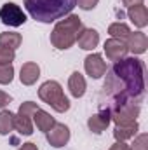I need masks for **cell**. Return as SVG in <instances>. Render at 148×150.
Here are the masks:
<instances>
[{
	"label": "cell",
	"mask_w": 148,
	"mask_h": 150,
	"mask_svg": "<svg viewBox=\"0 0 148 150\" xmlns=\"http://www.w3.org/2000/svg\"><path fill=\"white\" fill-rule=\"evenodd\" d=\"M68 89H70V94L73 98H82L85 94V89H87V84H85V79L80 72H73L68 79Z\"/></svg>",
	"instance_id": "cell-16"
},
{
	"label": "cell",
	"mask_w": 148,
	"mask_h": 150,
	"mask_svg": "<svg viewBox=\"0 0 148 150\" xmlns=\"http://www.w3.org/2000/svg\"><path fill=\"white\" fill-rule=\"evenodd\" d=\"M111 122V113L110 110H106V108H99V112L94 113V115H91L89 119H87V126H89V129L94 133V134H101L108 126H110Z\"/></svg>",
	"instance_id": "cell-11"
},
{
	"label": "cell",
	"mask_w": 148,
	"mask_h": 150,
	"mask_svg": "<svg viewBox=\"0 0 148 150\" xmlns=\"http://www.w3.org/2000/svg\"><path fill=\"white\" fill-rule=\"evenodd\" d=\"M33 124L37 126L38 131H42V133H47L54 124H56V119L51 115L49 112H45V110H42V108H38L37 112L33 113Z\"/></svg>",
	"instance_id": "cell-18"
},
{
	"label": "cell",
	"mask_w": 148,
	"mask_h": 150,
	"mask_svg": "<svg viewBox=\"0 0 148 150\" xmlns=\"http://www.w3.org/2000/svg\"><path fill=\"white\" fill-rule=\"evenodd\" d=\"M45 138H47V142H49L51 147L61 149V147H65L70 142V127L66 124H63V122H56L45 133Z\"/></svg>",
	"instance_id": "cell-7"
},
{
	"label": "cell",
	"mask_w": 148,
	"mask_h": 150,
	"mask_svg": "<svg viewBox=\"0 0 148 150\" xmlns=\"http://www.w3.org/2000/svg\"><path fill=\"white\" fill-rule=\"evenodd\" d=\"M145 0H122V4L129 9V7H132V5H141Z\"/></svg>",
	"instance_id": "cell-28"
},
{
	"label": "cell",
	"mask_w": 148,
	"mask_h": 150,
	"mask_svg": "<svg viewBox=\"0 0 148 150\" xmlns=\"http://www.w3.org/2000/svg\"><path fill=\"white\" fill-rule=\"evenodd\" d=\"M132 150H148V134L141 133L138 136H134V143H132Z\"/></svg>",
	"instance_id": "cell-24"
},
{
	"label": "cell",
	"mask_w": 148,
	"mask_h": 150,
	"mask_svg": "<svg viewBox=\"0 0 148 150\" xmlns=\"http://www.w3.org/2000/svg\"><path fill=\"white\" fill-rule=\"evenodd\" d=\"M77 4H78L80 9H84V11H91V9H94V7L99 4V0H77Z\"/></svg>",
	"instance_id": "cell-25"
},
{
	"label": "cell",
	"mask_w": 148,
	"mask_h": 150,
	"mask_svg": "<svg viewBox=\"0 0 148 150\" xmlns=\"http://www.w3.org/2000/svg\"><path fill=\"white\" fill-rule=\"evenodd\" d=\"M21 42H23V37L18 32H4V33H0V45H4V47H9V49L16 51L21 45Z\"/></svg>",
	"instance_id": "cell-19"
},
{
	"label": "cell",
	"mask_w": 148,
	"mask_h": 150,
	"mask_svg": "<svg viewBox=\"0 0 148 150\" xmlns=\"http://www.w3.org/2000/svg\"><path fill=\"white\" fill-rule=\"evenodd\" d=\"M18 150H38V149H37V145H35V143L28 142V143H23V145H21Z\"/></svg>",
	"instance_id": "cell-29"
},
{
	"label": "cell",
	"mask_w": 148,
	"mask_h": 150,
	"mask_svg": "<svg viewBox=\"0 0 148 150\" xmlns=\"http://www.w3.org/2000/svg\"><path fill=\"white\" fill-rule=\"evenodd\" d=\"M14 115L11 110H2L0 112V134L5 136L14 129Z\"/></svg>",
	"instance_id": "cell-20"
},
{
	"label": "cell",
	"mask_w": 148,
	"mask_h": 150,
	"mask_svg": "<svg viewBox=\"0 0 148 150\" xmlns=\"http://www.w3.org/2000/svg\"><path fill=\"white\" fill-rule=\"evenodd\" d=\"M110 150H132V149H131V145H127L125 142H115L110 147Z\"/></svg>",
	"instance_id": "cell-27"
},
{
	"label": "cell",
	"mask_w": 148,
	"mask_h": 150,
	"mask_svg": "<svg viewBox=\"0 0 148 150\" xmlns=\"http://www.w3.org/2000/svg\"><path fill=\"white\" fill-rule=\"evenodd\" d=\"M82 28V19L77 14H68L56 23L51 33V44L59 51H66L77 42V35Z\"/></svg>",
	"instance_id": "cell-3"
},
{
	"label": "cell",
	"mask_w": 148,
	"mask_h": 150,
	"mask_svg": "<svg viewBox=\"0 0 148 150\" xmlns=\"http://www.w3.org/2000/svg\"><path fill=\"white\" fill-rule=\"evenodd\" d=\"M38 98L59 113L66 112L70 108V100L65 96V91L58 80H45L38 87Z\"/></svg>",
	"instance_id": "cell-4"
},
{
	"label": "cell",
	"mask_w": 148,
	"mask_h": 150,
	"mask_svg": "<svg viewBox=\"0 0 148 150\" xmlns=\"http://www.w3.org/2000/svg\"><path fill=\"white\" fill-rule=\"evenodd\" d=\"M0 21L5 25V26H12V28H18L21 25L26 23V14L23 12V9L14 4V2H5L2 7H0Z\"/></svg>",
	"instance_id": "cell-6"
},
{
	"label": "cell",
	"mask_w": 148,
	"mask_h": 150,
	"mask_svg": "<svg viewBox=\"0 0 148 150\" xmlns=\"http://www.w3.org/2000/svg\"><path fill=\"white\" fill-rule=\"evenodd\" d=\"M84 68H85V74L91 79H101L106 74V61L103 59L101 54L92 52L84 59Z\"/></svg>",
	"instance_id": "cell-8"
},
{
	"label": "cell",
	"mask_w": 148,
	"mask_h": 150,
	"mask_svg": "<svg viewBox=\"0 0 148 150\" xmlns=\"http://www.w3.org/2000/svg\"><path fill=\"white\" fill-rule=\"evenodd\" d=\"M103 49H105L106 58H108L110 61H115V63H117V61H120V59H124V58L127 56V52H129V49H127V45H125V42H124V40L111 38V37L105 42Z\"/></svg>",
	"instance_id": "cell-10"
},
{
	"label": "cell",
	"mask_w": 148,
	"mask_h": 150,
	"mask_svg": "<svg viewBox=\"0 0 148 150\" xmlns=\"http://www.w3.org/2000/svg\"><path fill=\"white\" fill-rule=\"evenodd\" d=\"M78 47L84 51H92L94 47H98L99 44V33L94 28H82L77 35Z\"/></svg>",
	"instance_id": "cell-12"
},
{
	"label": "cell",
	"mask_w": 148,
	"mask_h": 150,
	"mask_svg": "<svg viewBox=\"0 0 148 150\" xmlns=\"http://www.w3.org/2000/svg\"><path fill=\"white\" fill-rule=\"evenodd\" d=\"M108 33H110L111 38H118V40H124L129 37L131 33V28L125 25V23H111L108 26Z\"/></svg>",
	"instance_id": "cell-21"
},
{
	"label": "cell",
	"mask_w": 148,
	"mask_h": 150,
	"mask_svg": "<svg viewBox=\"0 0 148 150\" xmlns=\"http://www.w3.org/2000/svg\"><path fill=\"white\" fill-rule=\"evenodd\" d=\"M127 16L134 23V26H138V28H145L148 25V9H147V5H143V4L129 7L127 9Z\"/></svg>",
	"instance_id": "cell-15"
},
{
	"label": "cell",
	"mask_w": 148,
	"mask_h": 150,
	"mask_svg": "<svg viewBox=\"0 0 148 150\" xmlns=\"http://www.w3.org/2000/svg\"><path fill=\"white\" fill-rule=\"evenodd\" d=\"M140 112H141L140 105H125L111 112V120L115 122V126H125V124L136 122Z\"/></svg>",
	"instance_id": "cell-9"
},
{
	"label": "cell",
	"mask_w": 148,
	"mask_h": 150,
	"mask_svg": "<svg viewBox=\"0 0 148 150\" xmlns=\"http://www.w3.org/2000/svg\"><path fill=\"white\" fill-rule=\"evenodd\" d=\"M103 94L106 101H101L99 108L110 113L125 105H140L145 98V63L134 56L117 61L108 70Z\"/></svg>",
	"instance_id": "cell-1"
},
{
	"label": "cell",
	"mask_w": 148,
	"mask_h": 150,
	"mask_svg": "<svg viewBox=\"0 0 148 150\" xmlns=\"http://www.w3.org/2000/svg\"><path fill=\"white\" fill-rule=\"evenodd\" d=\"M138 129H140L138 120L131 122V124H125V126H115L113 138H115V142H127V140H131L138 134Z\"/></svg>",
	"instance_id": "cell-17"
},
{
	"label": "cell",
	"mask_w": 148,
	"mask_h": 150,
	"mask_svg": "<svg viewBox=\"0 0 148 150\" xmlns=\"http://www.w3.org/2000/svg\"><path fill=\"white\" fill-rule=\"evenodd\" d=\"M11 101H12V98H11V96H9L7 93L0 91V110H2V108H5V107H7V105L11 103Z\"/></svg>",
	"instance_id": "cell-26"
},
{
	"label": "cell",
	"mask_w": 148,
	"mask_h": 150,
	"mask_svg": "<svg viewBox=\"0 0 148 150\" xmlns=\"http://www.w3.org/2000/svg\"><path fill=\"white\" fill-rule=\"evenodd\" d=\"M26 12L38 23H54L61 19L77 5V0H23Z\"/></svg>",
	"instance_id": "cell-2"
},
{
	"label": "cell",
	"mask_w": 148,
	"mask_h": 150,
	"mask_svg": "<svg viewBox=\"0 0 148 150\" xmlns=\"http://www.w3.org/2000/svg\"><path fill=\"white\" fill-rule=\"evenodd\" d=\"M12 79H14V67H12V63L0 65V84L2 86L11 84Z\"/></svg>",
	"instance_id": "cell-22"
},
{
	"label": "cell",
	"mask_w": 148,
	"mask_h": 150,
	"mask_svg": "<svg viewBox=\"0 0 148 150\" xmlns=\"http://www.w3.org/2000/svg\"><path fill=\"white\" fill-rule=\"evenodd\" d=\"M125 45L132 54H143L147 52L148 38L143 32H131L129 37L125 38Z\"/></svg>",
	"instance_id": "cell-13"
},
{
	"label": "cell",
	"mask_w": 148,
	"mask_h": 150,
	"mask_svg": "<svg viewBox=\"0 0 148 150\" xmlns=\"http://www.w3.org/2000/svg\"><path fill=\"white\" fill-rule=\"evenodd\" d=\"M40 77V67L33 61H28L21 67V72H19V80L21 84L25 86H33Z\"/></svg>",
	"instance_id": "cell-14"
},
{
	"label": "cell",
	"mask_w": 148,
	"mask_h": 150,
	"mask_svg": "<svg viewBox=\"0 0 148 150\" xmlns=\"http://www.w3.org/2000/svg\"><path fill=\"white\" fill-rule=\"evenodd\" d=\"M38 107L33 101H25L19 105V110L14 115V129L23 134V136H32L33 134V113L37 112Z\"/></svg>",
	"instance_id": "cell-5"
},
{
	"label": "cell",
	"mask_w": 148,
	"mask_h": 150,
	"mask_svg": "<svg viewBox=\"0 0 148 150\" xmlns=\"http://www.w3.org/2000/svg\"><path fill=\"white\" fill-rule=\"evenodd\" d=\"M16 58V51L9 49V47H4L0 45V65H7V63H12Z\"/></svg>",
	"instance_id": "cell-23"
}]
</instances>
